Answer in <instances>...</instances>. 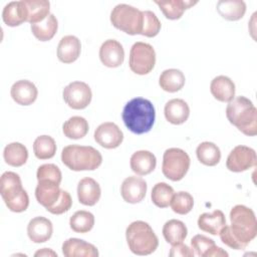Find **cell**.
I'll use <instances>...</instances> for the list:
<instances>
[{"label":"cell","instance_id":"cell-1","mask_svg":"<svg viewBox=\"0 0 257 257\" xmlns=\"http://www.w3.org/2000/svg\"><path fill=\"white\" fill-rule=\"evenodd\" d=\"M124 125L134 134L149 133L154 125L156 111L153 103L146 98L136 97L131 99L122 109Z\"/></svg>","mask_w":257,"mask_h":257},{"label":"cell","instance_id":"cell-2","mask_svg":"<svg viewBox=\"0 0 257 257\" xmlns=\"http://www.w3.org/2000/svg\"><path fill=\"white\" fill-rule=\"evenodd\" d=\"M226 115L230 123L244 135L253 137L257 134V109L249 98L234 97L226 107Z\"/></svg>","mask_w":257,"mask_h":257},{"label":"cell","instance_id":"cell-3","mask_svg":"<svg viewBox=\"0 0 257 257\" xmlns=\"http://www.w3.org/2000/svg\"><path fill=\"white\" fill-rule=\"evenodd\" d=\"M61 161L71 171H93L101 165L102 156L93 147L69 145L63 148Z\"/></svg>","mask_w":257,"mask_h":257},{"label":"cell","instance_id":"cell-4","mask_svg":"<svg viewBox=\"0 0 257 257\" xmlns=\"http://www.w3.org/2000/svg\"><path fill=\"white\" fill-rule=\"evenodd\" d=\"M125 238L130 250L136 255H150L159 246V239L153 228L144 221L131 223L125 230Z\"/></svg>","mask_w":257,"mask_h":257},{"label":"cell","instance_id":"cell-5","mask_svg":"<svg viewBox=\"0 0 257 257\" xmlns=\"http://www.w3.org/2000/svg\"><path fill=\"white\" fill-rule=\"evenodd\" d=\"M0 194L8 209L15 213L24 212L29 205V197L23 189L21 179L14 172H5L0 179Z\"/></svg>","mask_w":257,"mask_h":257},{"label":"cell","instance_id":"cell-6","mask_svg":"<svg viewBox=\"0 0 257 257\" xmlns=\"http://www.w3.org/2000/svg\"><path fill=\"white\" fill-rule=\"evenodd\" d=\"M230 229L234 236L245 246L257 235V221L252 209L244 205H236L230 211Z\"/></svg>","mask_w":257,"mask_h":257},{"label":"cell","instance_id":"cell-7","mask_svg":"<svg viewBox=\"0 0 257 257\" xmlns=\"http://www.w3.org/2000/svg\"><path fill=\"white\" fill-rule=\"evenodd\" d=\"M110 22L116 29L126 34H141L144 22L143 11L127 4H118L110 13Z\"/></svg>","mask_w":257,"mask_h":257},{"label":"cell","instance_id":"cell-8","mask_svg":"<svg viewBox=\"0 0 257 257\" xmlns=\"http://www.w3.org/2000/svg\"><path fill=\"white\" fill-rule=\"evenodd\" d=\"M190 164V157L184 150L170 148L164 153L162 172L167 179L177 182L186 176Z\"/></svg>","mask_w":257,"mask_h":257},{"label":"cell","instance_id":"cell-9","mask_svg":"<svg viewBox=\"0 0 257 257\" xmlns=\"http://www.w3.org/2000/svg\"><path fill=\"white\" fill-rule=\"evenodd\" d=\"M156 64V52L154 47L146 42L134 43L130 51L128 65L133 72L139 75L150 73Z\"/></svg>","mask_w":257,"mask_h":257},{"label":"cell","instance_id":"cell-10","mask_svg":"<svg viewBox=\"0 0 257 257\" xmlns=\"http://www.w3.org/2000/svg\"><path fill=\"white\" fill-rule=\"evenodd\" d=\"M62 95L66 104L73 109L87 107L92 98L90 87L83 81L70 82L64 87Z\"/></svg>","mask_w":257,"mask_h":257},{"label":"cell","instance_id":"cell-11","mask_svg":"<svg viewBox=\"0 0 257 257\" xmlns=\"http://www.w3.org/2000/svg\"><path fill=\"white\" fill-rule=\"evenodd\" d=\"M257 164V156L252 148L247 146H236L229 154L226 167L234 173H241L254 168Z\"/></svg>","mask_w":257,"mask_h":257},{"label":"cell","instance_id":"cell-12","mask_svg":"<svg viewBox=\"0 0 257 257\" xmlns=\"http://www.w3.org/2000/svg\"><path fill=\"white\" fill-rule=\"evenodd\" d=\"M95 142L104 149H115L123 140V134L120 128L110 121L100 123L94 131Z\"/></svg>","mask_w":257,"mask_h":257},{"label":"cell","instance_id":"cell-13","mask_svg":"<svg viewBox=\"0 0 257 257\" xmlns=\"http://www.w3.org/2000/svg\"><path fill=\"white\" fill-rule=\"evenodd\" d=\"M99 59L107 67L114 68L120 66L124 59L122 45L114 39L105 40L99 48Z\"/></svg>","mask_w":257,"mask_h":257},{"label":"cell","instance_id":"cell-14","mask_svg":"<svg viewBox=\"0 0 257 257\" xmlns=\"http://www.w3.org/2000/svg\"><path fill=\"white\" fill-rule=\"evenodd\" d=\"M147 183L144 179L137 176L125 178L120 187V194L126 203H140L146 196Z\"/></svg>","mask_w":257,"mask_h":257},{"label":"cell","instance_id":"cell-15","mask_svg":"<svg viewBox=\"0 0 257 257\" xmlns=\"http://www.w3.org/2000/svg\"><path fill=\"white\" fill-rule=\"evenodd\" d=\"M61 195L59 184L51 180H39L35 189L37 202L46 210L55 205Z\"/></svg>","mask_w":257,"mask_h":257},{"label":"cell","instance_id":"cell-16","mask_svg":"<svg viewBox=\"0 0 257 257\" xmlns=\"http://www.w3.org/2000/svg\"><path fill=\"white\" fill-rule=\"evenodd\" d=\"M10 94L16 103L20 105H29L36 100L38 90L33 82L21 79L13 83L10 89Z\"/></svg>","mask_w":257,"mask_h":257},{"label":"cell","instance_id":"cell-17","mask_svg":"<svg viewBox=\"0 0 257 257\" xmlns=\"http://www.w3.org/2000/svg\"><path fill=\"white\" fill-rule=\"evenodd\" d=\"M52 233V223L45 217H35L31 219L27 225V235L34 243H44L48 241Z\"/></svg>","mask_w":257,"mask_h":257},{"label":"cell","instance_id":"cell-18","mask_svg":"<svg viewBox=\"0 0 257 257\" xmlns=\"http://www.w3.org/2000/svg\"><path fill=\"white\" fill-rule=\"evenodd\" d=\"M62 254L65 257H97V248L84 240L69 238L62 244Z\"/></svg>","mask_w":257,"mask_h":257},{"label":"cell","instance_id":"cell-19","mask_svg":"<svg viewBox=\"0 0 257 257\" xmlns=\"http://www.w3.org/2000/svg\"><path fill=\"white\" fill-rule=\"evenodd\" d=\"M101 195L99 184L92 178H83L77 185V197L79 203L84 206L95 205Z\"/></svg>","mask_w":257,"mask_h":257},{"label":"cell","instance_id":"cell-20","mask_svg":"<svg viewBox=\"0 0 257 257\" xmlns=\"http://www.w3.org/2000/svg\"><path fill=\"white\" fill-rule=\"evenodd\" d=\"M81 43L74 35L62 37L57 46V57L63 63H72L80 55Z\"/></svg>","mask_w":257,"mask_h":257},{"label":"cell","instance_id":"cell-21","mask_svg":"<svg viewBox=\"0 0 257 257\" xmlns=\"http://www.w3.org/2000/svg\"><path fill=\"white\" fill-rule=\"evenodd\" d=\"M164 113L169 122L173 124H182L190 115V107L184 99L173 98L166 103Z\"/></svg>","mask_w":257,"mask_h":257},{"label":"cell","instance_id":"cell-22","mask_svg":"<svg viewBox=\"0 0 257 257\" xmlns=\"http://www.w3.org/2000/svg\"><path fill=\"white\" fill-rule=\"evenodd\" d=\"M131 169L139 176H146L152 173L157 165V159L150 151H138L131 157Z\"/></svg>","mask_w":257,"mask_h":257},{"label":"cell","instance_id":"cell-23","mask_svg":"<svg viewBox=\"0 0 257 257\" xmlns=\"http://www.w3.org/2000/svg\"><path fill=\"white\" fill-rule=\"evenodd\" d=\"M212 95L219 101L229 102L235 97V84L231 78L225 75L216 76L210 84Z\"/></svg>","mask_w":257,"mask_h":257},{"label":"cell","instance_id":"cell-24","mask_svg":"<svg viewBox=\"0 0 257 257\" xmlns=\"http://www.w3.org/2000/svg\"><path fill=\"white\" fill-rule=\"evenodd\" d=\"M2 18L4 23L11 27L27 22V10L24 0L12 1L6 4L2 11Z\"/></svg>","mask_w":257,"mask_h":257},{"label":"cell","instance_id":"cell-25","mask_svg":"<svg viewBox=\"0 0 257 257\" xmlns=\"http://www.w3.org/2000/svg\"><path fill=\"white\" fill-rule=\"evenodd\" d=\"M225 225L226 218L221 210H214L212 213H203L198 218L199 229L212 235L219 234Z\"/></svg>","mask_w":257,"mask_h":257},{"label":"cell","instance_id":"cell-26","mask_svg":"<svg viewBox=\"0 0 257 257\" xmlns=\"http://www.w3.org/2000/svg\"><path fill=\"white\" fill-rule=\"evenodd\" d=\"M164 13L165 17L170 20L180 19L185 10L196 5L198 1L191 0H169V1H155Z\"/></svg>","mask_w":257,"mask_h":257},{"label":"cell","instance_id":"cell-27","mask_svg":"<svg viewBox=\"0 0 257 257\" xmlns=\"http://www.w3.org/2000/svg\"><path fill=\"white\" fill-rule=\"evenodd\" d=\"M218 13L226 20L237 21L246 12V4L242 0H220L217 3Z\"/></svg>","mask_w":257,"mask_h":257},{"label":"cell","instance_id":"cell-28","mask_svg":"<svg viewBox=\"0 0 257 257\" xmlns=\"http://www.w3.org/2000/svg\"><path fill=\"white\" fill-rule=\"evenodd\" d=\"M185 75L180 69L170 68L164 70L159 79V84L162 89L168 92H177L183 88L185 84Z\"/></svg>","mask_w":257,"mask_h":257},{"label":"cell","instance_id":"cell-29","mask_svg":"<svg viewBox=\"0 0 257 257\" xmlns=\"http://www.w3.org/2000/svg\"><path fill=\"white\" fill-rule=\"evenodd\" d=\"M188 230L186 225L177 219L167 221L163 226V236L171 245L181 243L187 237Z\"/></svg>","mask_w":257,"mask_h":257},{"label":"cell","instance_id":"cell-30","mask_svg":"<svg viewBox=\"0 0 257 257\" xmlns=\"http://www.w3.org/2000/svg\"><path fill=\"white\" fill-rule=\"evenodd\" d=\"M27 10V22L36 24L43 21L50 13V3L46 0H24Z\"/></svg>","mask_w":257,"mask_h":257},{"label":"cell","instance_id":"cell-31","mask_svg":"<svg viewBox=\"0 0 257 257\" xmlns=\"http://www.w3.org/2000/svg\"><path fill=\"white\" fill-rule=\"evenodd\" d=\"M58 21L53 14H49L43 21L31 24V31L33 35L40 41H48L53 38L57 32Z\"/></svg>","mask_w":257,"mask_h":257},{"label":"cell","instance_id":"cell-32","mask_svg":"<svg viewBox=\"0 0 257 257\" xmlns=\"http://www.w3.org/2000/svg\"><path fill=\"white\" fill-rule=\"evenodd\" d=\"M88 122L82 116H71L62 125L64 136L71 140H79L86 136L88 133Z\"/></svg>","mask_w":257,"mask_h":257},{"label":"cell","instance_id":"cell-33","mask_svg":"<svg viewBox=\"0 0 257 257\" xmlns=\"http://www.w3.org/2000/svg\"><path fill=\"white\" fill-rule=\"evenodd\" d=\"M3 157L6 164L9 166L21 167L28 159V151L24 145L15 142L5 147Z\"/></svg>","mask_w":257,"mask_h":257},{"label":"cell","instance_id":"cell-34","mask_svg":"<svg viewBox=\"0 0 257 257\" xmlns=\"http://www.w3.org/2000/svg\"><path fill=\"white\" fill-rule=\"evenodd\" d=\"M196 155L200 163L205 166L213 167L216 166L221 160L220 149L211 142L201 143L196 150Z\"/></svg>","mask_w":257,"mask_h":257},{"label":"cell","instance_id":"cell-35","mask_svg":"<svg viewBox=\"0 0 257 257\" xmlns=\"http://www.w3.org/2000/svg\"><path fill=\"white\" fill-rule=\"evenodd\" d=\"M33 152L37 159L47 160L54 157L56 153V144L50 136H39L33 143Z\"/></svg>","mask_w":257,"mask_h":257},{"label":"cell","instance_id":"cell-36","mask_svg":"<svg viewBox=\"0 0 257 257\" xmlns=\"http://www.w3.org/2000/svg\"><path fill=\"white\" fill-rule=\"evenodd\" d=\"M93 225L94 216L88 211H77L69 219V226L76 233H87L93 228Z\"/></svg>","mask_w":257,"mask_h":257},{"label":"cell","instance_id":"cell-37","mask_svg":"<svg viewBox=\"0 0 257 257\" xmlns=\"http://www.w3.org/2000/svg\"><path fill=\"white\" fill-rule=\"evenodd\" d=\"M175 194L174 189L167 183H157L152 189V201L159 208L169 207L172 197Z\"/></svg>","mask_w":257,"mask_h":257},{"label":"cell","instance_id":"cell-38","mask_svg":"<svg viewBox=\"0 0 257 257\" xmlns=\"http://www.w3.org/2000/svg\"><path fill=\"white\" fill-rule=\"evenodd\" d=\"M170 205L175 213L179 215H186L193 209L194 199L190 193L180 191L173 195Z\"/></svg>","mask_w":257,"mask_h":257},{"label":"cell","instance_id":"cell-39","mask_svg":"<svg viewBox=\"0 0 257 257\" xmlns=\"http://www.w3.org/2000/svg\"><path fill=\"white\" fill-rule=\"evenodd\" d=\"M143 17H144V22H143V29L141 34L146 37L157 36L162 26L157 15L150 10H146V11H143Z\"/></svg>","mask_w":257,"mask_h":257},{"label":"cell","instance_id":"cell-40","mask_svg":"<svg viewBox=\"0 0 257 257\" xmlns=\"http://www.w3.org/2000/svg\"><path fill=\"white\" fill-rule=\"evenodd\" d=\"M37 181L39 180H51L60 185L62 175L59 168L54 164H44L37 169L36 173Z\"/></svg>","mask_w":257,"mask_h":257},{"label":"cell","instance_id":"cell-41","mask_svg":"<svg viewBox=\"0 0 257 257\" xmlns=\"http://www.w3.org/2000/svg\"><path fill=\"white\" fill-rule=\"evenodd\" d=\"M215 245V241L205 235L198 234L191 239L192 249L200 257H205L206 253Z\"/></svg>","mask_w":257,"mask_h":257},{"label":"cell","instance_id":"cell-42","mask_svg":"<svg viewBox=\"0 0 257 257\" xmlns=\"http://www.w3.org/2000/svg\"><path fill=\"white\" fill-rule=\"evenodd\" d=\"M72 206V199L67 191L61 190V195L54 206L49 208L47 211L54 215H60L67 212Z\"/></svg>","mask_w":257,"mask_h":257},{"label":"cell","instance_id":"cell-43","mask_svg":"<svg viewBox=\"0 0 257 257\" xmlns=\"http://www.w3.org/2000/svg\"><path fill=\"white\" fill-rule=\"evenodd\" d=\"M219 236L221 241L227 245L228 247L235 249V250H242L245 249L246 247L234 236V234L232 233L230 226L229 225H225L219 232Z\"/></svg>","mask_w":257,"mask_h":257},{"label":"cell","instance_id":"cell-44","mask_svg":"<svg viewBox=\"0 0 257 257\" xmlns=\"http://www.w3.org/2000/svg\"><path fill=\"white\" fill-rule=\"evenodd\" d=\"M169 255L171 257H193L195 255L193 249H190L183 242L172 245Z\"/></svg>","mask_w":257,"mask_h":257},{"label":"cell","instance_id":"cell-45","mask_svg":"<svg viewBox=\"0 0 257 257\" xmlns=\"http://www.w3.org/2000/svg\"><path fill=\"white\" fill-rule=\"evenodd\" d=\"M228 253L218 246H213L205 255V257H227Z\"/></svg>","mask_w":257,"mask_h":257},{"label":"cell","instance_id":"cell-46","mask_svg":"<svg viewBox=\"0 0 257 257\" xmlns=\"http://www.w3.org/2000/svg\"><path fill=\"white\" fill-rule=\"evenodd\" d=\"M34 256H54V257H57V254L49 248H42V249L38 250L37 252H35Z\"/></svg>","mask_w":257,"mask_h":257}]
</instances>
